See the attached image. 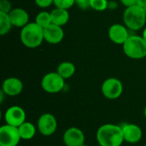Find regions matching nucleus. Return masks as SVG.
<instances>
[{"mask_svg": "<svg viewBox=\"0 0 146 146\" xmlns=\"http://www.w3.org/2000/svg\"><path fill=\"white\" fill-rule=\"evenodd\" d=\"M96 138L100 146H121L124 141L121 126L104 124L99 127Z\"/></svg>", "mask_w": 146, "mask_h": 146, "instance_id": "f257e3e1", "label": "nucleus"}, {"mask_svg": "<svg viewBox=\"0 0 146 146\" xmlns=\"http://www.w3.org/2000/svg\"><path fill=\"white\" fill-rule=\"evenodd\" d=\"M21 41L27 48H37L44 40V28L36 22L27 24L21 28Z\"/></svg>", "mask_w": 146, "mask_h": 146, "instance_id": "f03ea898", "label": "nucleus"}, {"mask_svg": "<svg viewBox=\"0 0 146 146\" xmlns=\"http://www.w3.org/2000/svg\"><path fill=\"white\" fill-rule=\"evenodd\" d=\"M123 21L125 26L133 31L144 27L146 22V15L142 7L135 4L127 7L123 13Z\"/></svg>", "mask_w": 146, "mask_h": 146, "instance_id": "7ed1b4c3", "label": "nucleus"}, {"mask_svg": "<svg viewBox=\"0 0 146 146\" xmlns=\"http://www.w3.org/2000/svg\"><path fill=\"white\" fill-rule=\"evenodd\" d=\"M123 51L131 59H142L146 56V41L143 37L131 35L123 44Z\"/></svg>", "mask_w": 146, "mask_h": 146, "instance_id": "20e7f679", "label": "nucleus"}, {"mask_svg": "<svg viewBox=\"0 0 146 146\" xmlns=\"http://www.w3.org/2000/svg\"><path fill=\"white\" fill-rule=\"evenodd\" d=\"M64 80H65L57 72H50L43 77L41 80V87L48 93H58L64 87Z\"/></svg>", "mask_w": 146, "mask_h": 146, "instance_id": "39448f33", "label": "nucleus"}, {"mask_svg": "<svg viewBox=\"0 0 146 146\" xmlns=\"http://www.w3.org/2000/svg\"><path fill=\"white\" fill-rule=\"evenodd\" d=\"M21 139L18 127L8 124L0 127V146H17Z\"/></svg>", "mask_w": 146, "mask_h": 146, "instance_id": "423d86ee", "label": "nucleus"}, {"mask_svg": "<svg viewBox=\"0 0 146 146\" xmlns=\"http://www.w3.org/2000/svg\"><path fill=\"white\" fill-rule=\"evenodd\" d=\"M101 90L103 95L106 98L115 100L121 96L123 92V85L121 81L116 78H109L103 83Z\"/></svg>", "mask_w": 146, "mask_h": 146, "instance_id": "0eeeda50", "label": "nucleus"}, {"mask_svg": "<svg viewBox=\"0 0 146 146\" xmlns=\"http://www.w3.org/2000/svg\"><path fill=\"white\" fill-rule=\"evenodd\" d=\"M38 132L46 137L53 135L57 129V121L50 113H44L41 115L37 122Z\"/></svg>", "mask_w": 146, "mask_h": 146, "instance_id": "6e6552de", "label": "nucleus"}, {"mask_svg": "<svg viewBox=\"0 0 146 146\" xmlns=\"http://www.w3.org/2000/svg\"><path fill=\"white\" fill-rule=\"evenodd\" d=\"M3 117L6 124L18 127L26 121L27 115L21 107L14 105L6 110Z\"/></svg>", "mask_w": 146, "mask_h": 146, "instance_id": "1a4fd4ad", "label": "nucleus"}, {"mask_svg": "<svg viewBox=\"0 0 146 146\" xmlns=\"http://www.w3.org/2000/svg\"><path fill=\"white\" fill-rule=\"evenodd\" d=\"M62 139L66 146H81L85 144V134L81 129L71 127L64 132Z\"/></svg>", "mask_w": 146, "mask_h": 146, "instance_id": "9d476101", "label": "nucleus"}, {"mask_svg": "<svg viewBox=\"0 0 146 146\" xmlns=\"http://www.w3.org/2000/svg\"><path fill=\"white\" fill-rule=\"evenodd\" d=\"M121 129H122L124 141L127 143L129 144L139 143L143 137L142 129L136 124L125 123L121 125Z\"/></svg>", "mask_w": 146, "mask_h": 146, "instance_id": "9b49d317", "label": "nucleus"}, {"mask_svg": "<svg viewBox=\"0 0 146 146\" xmlns=\"http://www.w3.org/2000/svg\"><path fill=\"white\" fill-rule=\"evenodd\" d=\"M44 38L49 44H56L62 41L64 38V32L62 27L51 23L44 28Z\"/></svg>", "mask_w": 146, "mask_h": 146, "instance_id": "f8f14e48", "label": "nucleus"}, {"mask_svg": "<svg viewBox=\"0 0 146 146\" xmlns=\"http://www.w3.org/2000/svg\"><path fill=\"white\" fill-rule=\"evenodd\" d=\"M23 90L22 81L15 77L7 78L2 85V91L6 96L15 97L21 93Z\"/></svg>", "mask_w": 146, "mask_h": 146, "instance_id": "ddd939ff", "label": "nucleus"}, {"mask_svg": "<svg viewBox=\"0 0 146 146\" xmlns=\"http://www.w3.org/2000/svg\"><path fill=\"white\" fill-rule=\"evenodd\" d=\"M109 37L113 43L116 44H124L129 38V34L126 26L114 24L109 29Z\"/></svg>", "mask_w": 146, "mask_h": 146, "instance_id": "4468645a", "label": "nucleus"}, {"mask_svg": "<svg viewBox=\"0 0 146 146\" xmlns=\"http://www.w3.org/2000/svg\"><path fill=\"white\" fill-rule=\"evenodd\" d=\"M11 23L14 27H23L27 24H28L29 15L28 13L21 8H15L9 13Z\"/></svg>", "mask_w": 146, "mask_h": 146, "instance_id": "2eb2a0df", "label": "nucleus"}, {"mask_svg": "<svg viewBox=\"0 0 146 146\" xmlns=\"http://www.w3.org/2000/svg\"><path fill=\"white\" fill-rule=\"evenodd\" d=\"M51 16V22L52 24L62 27L66 25L69 21V13L68 9L55 8L50 12Z\"/></svg>", "mask_w": 146, "mask_h": 146, "instance_id": "dca6fc26", "label": "nucleus"}, {"mask_svg": "<svg viewBox=\"0 0 146 146\" xmlns=\"http://www.w3.org/2000/svg\"><path fill=\"white\" fill-rule=\"evenodd\" d=\"M18 130L20 136L23 140L32 139L35 136L37 132L36 127L29 121H25L24 123H22L20 127H18Z\"/></svg>", "mask_w": 146, "mask_h": 146, "instance_id": "f3484780", "label": "nucleus"}, {"mask_svg": "<svg viewBox=\"0 0 146 146\" xmlns=\"http://www.w3.org/2000/svg\"><path fill=\"white\" fill-rule=\"evenodd\" d=\"M76 68L75 65L73 62H63L62 63L59 64V66L57 67V73L64 79H69L71 78L74 73H75Z\"/></svg>", "mask_w": 146, "mask_h": 146, "instance_id": "a211bd4d", "label": "nucleus"}, {"mask_svg": "<svg viewBox=\"0 0 146 146\" xmlns=\"http://www.w3.org/2000/svg\"><path fill=\"white\" fill-rule=\"evenodd\" d=\"M12 26L9 14L0 12V34L2 36L7 34L10 31Z\"/></svg>", "mask_w": 146, "mask_h": 146, "instance_id": "6ab92c4d", "label": "nucleus"}, {"mask_svg": "<svg viewBox=\"0 0 146 146\" xmlns=\"http://www.w3.org/2000/svg\"><path fill=\"white\" fill-rule=\"evenodd\" d=\"M38 25H39L41 27L44 28L46 27H48L49 25H50L51 22V16H50V13L46 12V11H42L39 12L37 16H36V21H35Z\"/></svg>", "mask_w": 146, "mask_h": 146, "instance_id": "aec40b11", "label": "nucleus"}, {"mask_svg": "<svg viewBox=\"0 0 146 146\" xmlns=\"http://www.w3.org/2000/svg\"><path fill=\"white\" fill-rule=\"evenodd\" d=\"M108 7L107 0H91L90 8L97 11H104Z\"/></svg>", "mask_w": 146, "mask_h": 146, "instance_id": "412c9836", "label": "nucleus"}, {"mask_svg": "<svg viewBox=\"0 0 146 146\" xmlns=\"http://www.w3.org/2000/svg\"><path fill=\"white\" fill-rule=\"evenodd\" d=\"M53 3L55 4L56 8L68 9L75 3V0H54Z\"/></svg>", "mask_w": 146, "mask_h": 146, "instance_id": "4be33fe9", "label": "nucleus"}, {"mask_svg": "<svg viewBox=\"0 0 146 146\" xmlns=\"http://www.w3.org/2000/svg\"><path fill=\"white\" fill-rule=\"evenodd\" d=\"M12 10L11 3L9 0H1L0 1V12L9 14Z\"/></svg>", "mask_w": 146, "mask_h": 146, "instance_id": "5701e85b", "label": "nucleus"}, {"mask_svg": "<svg viewBox=\"0 0 146 146\" xmlns=\"http://www.w3.org/2000/svg\"><path fill=\"white\" fill-rule=\"evenodd\" d=\"M91 0H75V3L81 9H86L90 7Z\"/></svg>", "mask_w": 146, "mask_h": 146, "instance_id": "b1692460", "label": "nucleus"}, {"mask_svg": "<svg viewBox=\"0 0 146 146\" xmlns=\"http://www.w3.org/2000/svg\"><path fill=\"white\" fill-rule=\"evenodd\" d=\"M35 3L40 8H47L54 3V0H35Z\"/></svg>", "mask_w": 146, "mask_h": 146, "instance_id": "393cba45", "label": "nucleus"}, {"mask_svg": "<svg viewBox=\"0 0 146 146\" xmlns=\"http://www.w3.org/2000/svg\"><path fill=\"white\" fill-rule=\"evenodd\" d=\"M120 1L126 7H129V6L137 4V0H120Z\"/></svg>", "mask_w": 146, "mask_h": 146, "instance_id": "a878e982", "label": "nucleus"}, {"mask_svg": "<svg viewBox=\"0 0 146 146\" xmlns=\"http://www.w3.org/2000/svg\"><path fill=\"white\" fill-rule=\"evenodd\" d=\"M137 5L140 7L146 6V0H137Z\"/></svg>", "mask_w": 146, "mask_h": 146, "instance_id": "bb28decb", "label": "nucleus"}, {"mask_svg": "<svg viewBox=\"0 0 146 146\" xmlns=\"http://www.w3.org/2000/svg\"><path fill=\"white\" fill-rule=\"evenodd\" d=\"M144 38H145V40L146 41V27H145V29L144 30V32H143V36H142Z\"/></svg>", "mask_w": 146, "mask_h": 146, "instance_id": "cd10ccee", "label": "nucleus"}, {"mask_svg": "<svg viewBox=\"0 0 146 146\" xmlns=\"http://www.w3.org/2000/svg\"><path fill=\"white\" fill-rule=\"evenodd\" d=\"M143 8V9H144V12H145V14L146 15V6H144V7H142Z\"/></svg>", "mask_w": 146, "mask_h": 146, "instance_id": "c85d7f7f", "label": "nucleus"}, {"mask_svg": "<svg viewBox=\"0 0 146 146\" xmlns=\"http://www.w3.org/2000/svg\"><path fill=\"white\" fill-rule=\"evenodd\" d=\"M144 114H145V115L146 117V107L145 108V110H144Z\"/></svg>", "mask_w": 146, "mask_h": 146, "instance_id": "c756f323", "label": "nucleus"}, {"mask_svg": "<svg viewBox=\"0 0 146 146\" xmlns=\"http://www.w3.org/2000/svg\"><path fill=\"white\" fill-rule=\"evenodd\" d=\"M81 146H87V145H86V144H84V145H81Z\"/></svg>", "mask_w": 146, "mask_h": 146, "instance_id": "7c9ffc66", "label": "nucleus"}, {"mask_svg": "<svg viewBox=\"0 0 146 146\" xmlns=\"http://www.w3.org/2000/svg\"><path fill=\"white\" fill-rule=\"evenodd\" d=\"M145 146H146V145H145Z\"/></svg>", "mask_w": 146, "mask_h": 146, "instance_id": "2f4dec72", "label": "nucleus"}]
</instances>
